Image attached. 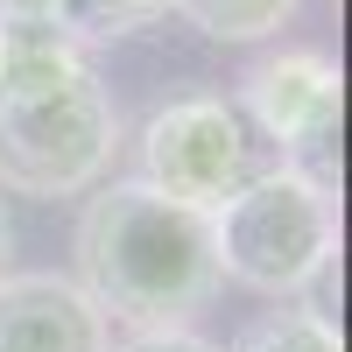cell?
Wrapping results in <instances>:
<instances>
[{
	"label": "cell",
	"mask_w": 352,
	"mask_h": 352,
	"mask_svg": "<svg viewBox=\"0 0 352 352\" xmlns=\"http://www.w3.org/2000/svg\"><path fill=\"white\" fill-rule=\"evenodd\" d=\"M338 99L345 78L324 50H275L240 78V120L282 148V169L338 190Z\"/></svg>",
	"instance_id": "obj_5"
},
{
	"label": "cell",
	"mask_w": 352,
	"mask_h": 352,
	"mask_svg": "<svg viewBox=\"0 0 352 352\" xmlns=\"http://www.w3.org/2000/svg\"><path fill=\"white\" fill-rule=\"evenodd\" d=\"M113 324L71 275H8L0 282V352H106Z\"/></svg>",
	"instance_id": "obj_6"
},
{
	"label": "cell",
	"mask_w": 352,
	"mask_h": 352,
	"mask_svg": "<svg viewBox=\"0 0 352 352\" xmlns=\"http://www.w3.org/2000/svg\"><path fill=\"white\" fill-rule=\"evenodd\" d=\"M0 28H64V0H0Z\"/></svg>",
	"instance_id": "obj_10"
},
{
	"label": "cell",
	"mask_w": 352,
	"mask_h": 352,
	"mask_svg": "<svg viewBox=\"0 0 352 352\" xmlns=\"http://www.w3.org/2000/svg\"><path fill=\"white\" fill-rule=\"evenodd\" d=\"M268 169L261 162V134L240 120V106L219 92H190L169 99L148 113L141 127V184L190 204V212L212 219L232 190H247L254 176Z\"/></svg>",
	"instance_id": "obj_4"
},
{
	"label": "cell",
	"mask_w": 352,
	"mask_h": 352,
	"mask_svg": "<svg viewBox=\"0 0 352 352\" xmlns=\"http://www.w3.org/2000/svg\"><path fill=\"white\" fill-rule=\"evenodd\" d=\"M106 352H226V345L197 338L190 324H155V331H127V338H113Z\"/></svg>",
	"instance_id": "obj_9"
},
{
	"label": "cell",
	"mask_w": 352,
	"mask_h": 352,
	"mask_svg": "<svg viewBox=\"0 0 352 352\" xmlns=\"http://www.w3.org/2000/svg\"><path fill=\"white\" fill-rule=\"evenodd\" d=\"M14 275V219H8V204H0V282Z\"/></svg>",
	"instance_id": "obj_11"
},
{
	"label": "cell",
	"mask_w": 352,
	"mask_h": 352,
	"mask_svg": "<svg viewBox=\"0 0 352 352\" xmlns=\"http://www.w3.org/2000/svg\"><path fill=\"white\" fill-rule=\"evenodd\" d=\"M296 8L303 0H176V14L212 43H268Z\"/></svg>",
	"instance_id": "obj_7"
},
{
	"label": "cell",
	"mask_w": 352,
	"mask_h": 352,
	"mask_svg": "<svg viewBox=\"0 0 352 352\" xmlns=\"http://www.w3.org/2000/svg\"><path fill=\"white\" fill-rule=\"evenodd\" d=\"M120 155V106L64 28H0V190L85 197Z\"/></svg>",
	"instance_id": "obj_1"
},
{
	"label": "cell",
	"mask_w": 352,
	"mask_h": 352,
	"mask_svg": "<svg viewBox=\"0 0 352 352\" xmlns=\"http://www.w3.org/2000/svg\"><path fill=\"white\" fill-rule=\"evenodd\" d=\"M338 190L310 184L303 169L268 162L247 190H232L212 212V254H219V282L232 275L240 289L261 296H296L338 254Z\"/></svg>",
	"instance_id": "obj_3"
},
{
	"label": "cell",
	"mask_w": 352,
	"mask_h": 352,
	"mask_svg": "<svg viewBox=\"0 0 352 352\" xmlns=\"http://www.w3.org/2000/svg\"><path fill=\"white\" fill-rule=\"evenodd\" d=\"M78 289L92 296L106 324L127 331L190 324L219 289L212 219L148 190L141 176L99 184L78 219Z\"/></svg>",
	"instance_id": "obj_2"
},
{
	"label": "cell",
	"mask_w": 352,
	"mask_h": 352,
	"mask_svg": "<svg viewBox=\"0 0 352 352\" xmlns=\"http://www.w3.org/2000/svg\"><path fill=\"white\" fill-rule=\"evenodd\" d=\"M232 352H345V345H338V324H331L324 310H303V303H296V310L254 317Z\"/></svg>",
	"instance_id": "obj_8"
}]
</instances>
